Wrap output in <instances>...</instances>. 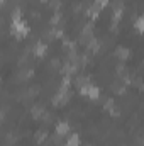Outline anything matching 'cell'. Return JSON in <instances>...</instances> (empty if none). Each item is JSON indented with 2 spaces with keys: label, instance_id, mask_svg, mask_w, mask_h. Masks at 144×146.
<instances>
[{
  "label": "cell",
  "instance_id": "cell-1",
  "mask_svg": "<svg viewBox=\"0 0 144 146\" xmlns=\"http://www.w3.org/2000/svg\"><path fill=\"white\" fill-rule=\"evenodd\" d=\"M68 129H70V126H68L66 122H59V124H58V127H56L58 134H65V133H68Z\"/></svg>",
  "mask_w": 144,
  "mask_h": 146
},
{
  "label": "cell",
  "instance_id": "cell-3",
  "mask_svg": "<svg viewBox=\"0 0 144 146\" xmlns=\"http://www.w3.org/2000/svg\"><path fill=\"white\" fill-rule=\"evenodd\" d=\"M141 19H143V21H139V22L136 24V27H137L139 31H144V17H141Z\"/></svg>",
  "mask_w": 144,
  "mask_h": 146
},
{
  "label": "cell",
  "instance_id": "cell-2",
  "mask_svg": "<svg viewBox=\"0 0 144 146\" xmlns=\"http://www.w3.org/2000/svg\"><path fill=\"white\" fill-rule=\"evenodd\" d=\"M37 46H39V48L36 49V53H37V54H42V53L46 51V48H44V44H37Z\"/></svg>",
  "mask_w": 144,
  "mask_h": 146
}]
</instances>
